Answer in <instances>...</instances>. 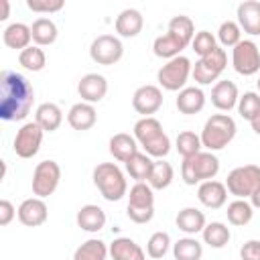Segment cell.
Instances as JSON below:
<instances>
[{
  "instance_id": "17",
  "label": "cell",
  "mask_w": 260,
  "mask_h": 260,
  "mask_svg": "<svg viewBox=\"0 0 260 260\" xmlns=\"http://www.w3.org/2000/svg\"><path fill=\"white\" fill-rule=\"evenodd\" d=\"M238 100H240L238 85L230 79H219L211 89V104L221 112H230L232 108H236Z\"/></svg>"
},
{
  "instance_id": "15",
  "label": "cell",
  "mask_w": 260,
  "mask_h": 260,
  "mask_svg": "<svg viewBox=\"0 0 260 260\" xmlns=\"http://www.w3.org/2000/svg\"><path fill=\"white\" fill-rule=\"evenodd\" d=\"M77 91H79V95H81L83 102H87V104H98V102H102V100L106 98V93H108V81H106V77L100 75V73H87V75H83V77L79 79Z\"/></svg>"
},
{
  "instance_id": "34",
  "label": "cell",
  "mask_w": 260,
  "mask_h": 260,
  "mask_svg": "<svg viewBox=\"0 0 260 260\" xmlns=\"http://www.w3.org/2000/svg\"><path fill=\"white\" fill-rule=\"evenodd\" d=\"M225 215H228V221H230L232 225H246V223L252 221L254 207H252V203L246 201V199H236V201H232V203L228 205Z\"/></svg>"
},
{
  "instance_id": "33",
  "label": "cell",
  "mask_w": 260,
  "mask_h": 260,
  "mask_svg": "<svg viewBox=\"0 0 260 260\" xmlns=\"http://www.w3.org/2000/svg\"><path fill=\"white\" fill-rule=\"evenodd\" d=\"M201 234H203V242H205L207 246H211V248H223V246L230 242V238H232L230 228H228L225 223H221V221H211V223H207Z\"/></svg>"
},
{
  "instance_id": "27",
  "label": "cell",
  "mask_w": 260,
  "mask_h": 260,
  "mask_svg": "<svg viewBox=\"0 0 260 260\" xmlns=\"http://www.w3.org/2000/svg\"><path fill=\"white\" fill-rule=\"evenodd\" d=\"M177 228L189 236H195L199 232H203V228L207 225L205 223V215L203 211H199L197 207H185L177 213Z\"/></svg>"
},
{
  "instance_id": "4",
  "label": "cell",
  "mask_w": 260,
  "mask_h": 260,
  "mask_svg": "<svg viewBox=\"0 0 260 260\" xmlns=\"http://www.w3.org/2000/svg\"><path fill=\"white\" fill-rule=\"evenodd\" d=\"M93 185L106 201H120L128 189L124 173L114 162H100L93 169Z\"/></svg>"
},
{
  "instance_id": "10",
  "label": "cell",
  "mask_w": 260,
  "mask_h": 260,
  "mask_svg": "<svg viewBox=\"0 0 260 260\" xmlns=\"http://www.w3.org/2000/svg\"><path fill=\"white\" fill-rule=\"evenodd\" d=\"M232 65L240 75H254L260 69V47L244 39L232 49Z\"/></svg>"
},
{
  "instance_id": "9",
  "label": "cell",
  "mask_w": 260,
  "mask_h": 260,
  "mask_svg": "<svg viewBox=\"0 0 260 260\" xmlns=\"http://www.w3.org/2000/svg\"><path fill=\"white\" fill-rule=\"evenodd\" d=\"M61 181V167L55 160H41L32 173V193L41 199L55 193Z\"/></svg>"
},
{
  "instance_id": "19",
  "label": "cell",
  "mask_w": 260,
  "mask_h": 260,
  "mask_svg": "<svg viewBox=\"0 0 260 260\" xmlns=\"http://www.w3.org/2000/svg\"><path fill=\"white\" fill-rule=\"evenodd\" d=\"M67 122L73 130H89L93 128V124L98 122V112L93 108V104H87V102H79V104H73L67 112Z\"/></svg>"
},
{
  "instance_id": "6",
  "label": "cell",
  "mask_w": 260,
  "mask_h": 260,
  "mask_svg": "<svg viewBox=\"0 0 260 260\" xmlns=\"http://www.w3.org/2000/svg\"><path fill=\"white\" fill-rule=\"evenodd\" d=\"M225 189H228V193H232L236 199L252 197V195L260 189V167H258V165L236 167L234 171L228 173Z\"/></svg>"
},
{
  "instance_id": "50",
  "label": "cell",
  "mask_w": 260,
  "mask_h": 260,
  "mask_svg": "<svg viewBox=\"0 0 260 260\" xmlns=\"http://www.w3.org/2000/svg\"><path fill=\"white\" fill-rule=\"evenodd\" d=\"M250 203H252V207H256V209H260V189L250 197Z\"/></svg>"
},
{
  "instance_id": "39",
  "label": "cell",
  "mask_w": 260,
  "mask_h": 260,
  "mask_svg": "<svg viewBox=\"0 0 260 260\" xmlns=\"http://www.w3.org/2000/svg\"><path fill=\"white\" fill-rule=\"evenodd\" d=\"M167 30H171V32H175L177 37H181L185 43H189L191 45V41H193V37H195V24H193V20L189 18V16H185V14H179V16H173L171 20H169V28Z\"/></svg>"
},
{
  "instance_id": "28",
  "label": "cell",
  "mask_w": 260,
  "mask_h": 260,
  "mask_svg": "<svg viewBox=\"0 0 260 260\" xmlns=\"http://www.w3.org/2000/svg\"><path fill=\"white\" fill-rule=\"evenodd\" d=\"M110 256L114 260H146L144 250L130 238H116L110 244Z\"/></svg>"
},
{
  "instance_id": "29",
  "label": "cell",
  "mask_w": 260,
  "mask_h": 260,
  "mask_svg": "<svg viewBox=\"0 0 260 260\" xmlns=\"http://www.w3.org/2000/svg\"><path fill=\"white\" fill-rule=\"evenodd\" d=\"M30 32H32V41L37 47H47L57 41V24L47 16L37 18L30 26Z\"/></svg>"
},
{
  "instance_id": "23",
  "label": "cell",
  "mask_w": 260,
  "mask_h": 260,
  "mask_svg": "<svg viewBox=\"0 0 260 260\" xmlns=\"http://www.w3.org/2000/svg\"><path fill=\"white\" fill-rule=\"evenodd\" d=\"M177 110L181 114H199L205 106V93L199 89V87H183L177 95Z\"/></svg>"
},
{
  "instance_id": "51",
  "label": "cell",
  "mask_w": 260,
  "mask_h": 260,
  "mask_svg": "<svg viewBox=\"0 0 260 260\" xmlns=\"http://www.w3.org/2000/svg\"><path fill=\"white\" fill-rule=\"evenodd\" d=\"M258 93H260V79H258Z\"/></svg>"
},
{
  "instance_id": "32",
  "label": "cell",
  "mask_w": 260,
  "mask_h": 260,
  "mask_svg": "<svg viewBox=\"0 0 260 260\" xmlns=\"http://www.w3.org/2000/svg\"><path fill=\"white\" fill-rule=\"evenodd\" d=\"M110 248L106 246V242L91 238L87 242H83L81 246H77V250L73 252V260H106Z\"/></svg>"
},
{
  "instance_id": "41",
  "label": "cell",
  "mask_w": 260,
  "mask_h": 260,
  "mask_svg": "<svg viewBox=\"0 0 260 260\" xmlns=\"http://www.w3.org/2000/svg\"><path fill=\"white\" fill-rule=\"evenodd\" d=\"M169 246H171V236L167 232H154L146 242V254L150 258H162L169 252Z\"/></svg>"
},
{
  "instance_id": "18",
  "label": "cell",
  "mask_w": 260,
  "mask_h": 260,
  "mask_svg": "<svg viewBox=\"0 0 260 260\" xmlns=\"http://www.w3.org/2000/svg\"><path fill=\"white\" fill-rule=\"evenodd\" d=\"M197 199H199L205 207H209V209H219V207H223L225 201H228L225 183H219V181H215V179L201 183L199 189H197Z\"/></svg>"
},
{
  "instance_id": "1",
  "label": "cell",
  "mask_w": 260,
  "mask_h": 260,
  "mask_svg": "<svg viewBox=\"0 0 260 260\" xmlns=\"http://www.w3.org/2000/svg\"><path fill=\"white\" fill-rule=\"evenodd\" d=\"M2 93H0V118L4 122L24 120L35 104V89L30 81L16 71L4 69L0 75Z\"/></svg>"
},
{
  "instance_id": "16",
  "label": "cell",
  "mask_w": 260,
  "mask_h": 260,
  "mask_svg": "<svg viewBox=\"0 0 260 260\" xmlns=\"http://www.w3.org/2000/svg\"><path fill=\"white\" fill-rule=\"evenodd\" d=\"M238 24L244 32L256 37L260 35V2L258 0H244L238 4L236 10Z\"/></svg>"
},
{
  "instance_id": "8",
  "label": "cell",
  "mask_w": 260,
  "mask_h": 260,
  "mask_svg": "<svg viewBox=\"0 0 260 260\" xmlns=\"http://www.w3.org/2000/svg\"><path fill=\"white\" fill-rule=\"evenodd\" d=\"M228 67V55L223 49H215L213 53L205 55V57H199V61L193 65V79L201 85H209L211 81L217 83V77L223 73V69Z\"/></svg>"
},
{
  "instance_id": "2",
  "label": "cell",
  "mask_w": 260,
  "mask_h": 260,
  "mask_svg": "<svg viewBox=\"0 0 260 260\" xmlns=\"http://www.w3.org/2000/svg\"><path fill=\"white\" fill-rule=\"evenodd\" d=\"M134 138L136 142H140V146L146 150L148 156L162 158L171 150V140L162 130V124L152 116L140 118L134 124Z\"/></svg>"
},
{
  "instance_id": "31",
  "label": "cell",
  "mask_w": 260,
  "mask_h": 260,
  "mask_svg": "<svg viewBox=\"0 0 260 260\" xmlns=\"http://www.w3.org/2000/svg\"><path fill=\"white\" fill-rule=\"evenodd\" d=\"M128 207L132 209H154V195L148 183H136L128 193Z\"/></svg>"
},
{
  "instance_id": "38",
  "label": "cell",
  "mask_w": 260,
  "mask_h": 260,
  "mask_svg": "<svg viewBox=\"0 0 260 260\" xmlns=\"http://www.w3.org/2000/svg\"><path fill=\"white\" fill-rule=\"evenodd\" d=\"M201 136H197L195 132L191 130H183L179 132L177 136V152L183 156V158H189L197 152H201Z\"/></svg>"
},
{
  "instance_id": "11",
  "label": "cell",
  "mask_w": 260,
  "mask_h": 260,
  "mask_svg": "<svg viewBox=\"0 0 260 260\" xmlns=\"http://www.w3.org/2000/svg\"><path fill=\"white\" fill-rule=\"evenodd\" d=\"M43 134H45V130L37 122L22 124L18 128V132H16V136H14V142H12V148H14L16 156H20V158H32L39 152V148H41Z\"/></svg>"
},
{
  "instance_id": "25",
  "label": "cell",
  "mask_w": 260,
  "mask_h": 260,
  "mask_svg": "<svg viewBox=\"0 0 260 260\" xmlns=\"http://www.w3.org/2000/svg\"><path fill=\"white\" fill-rule=\"evenodd\" d=\"M35 122H37L45 132H55V130L61 126V122H63V112H61V108H59L57 104L45 102V104H41V106L37 108V112H35Z\"/></svg>"
},
{
  "instance_id": "14",
  "label": "cell",
  "mask_w": 260,
  "mask_h": 260,
  "mask_svg": "<svg viewBox=\"0 0 260 260\" xmlns=\"http://www.w3.org/2000/svg\"><path fill=\"white\" fill-rule=\"evenodd\" d=\"M16 215L20 219L22 225H28V228H37V225H43L49 217V207L47 203L41 199V197H28L24 199L18 209H16Z\"/></svg>"
},
{
  "instance_id": "40",
  "label": "cell",
  "mask_w": 260,
  "mask_h": 260,
  "mask_svg": "<svg viewBox=\"0 0 260 260\" xmlns=\"http://www.w3.org/2000/svg\"><path fill=\"white\" fill-rule=\"evenodd\" d=\"M217 39L223 47H236L240 41H242V28L238 22L234 20H225L219 24L217 28Z\"/></svg>"
},
{
  "instance_id": "44",
  "label": "cell",
  "mask_w": 260,
  "mask_h": 260,
  "mask_svg": "<svg viewBox=\"0 0 260 260\" xmlns=\"http://www.w3.org/2000/svg\"><path fill=\"white\" fill-rule=\"evenodd\" d=\"M26 6L32 12H57L63 8V0H26Z\"/></svg>"
},
{
  "instance_id": "22",
  "label": "cell",
  "mask_w": 260,
  "mask_h": 260,
  "mask_svg": "<svg viewBox=\"0 0 260 260\" xmlns=\"http://www.w3.org/2000/svg\"><path fill=\"white\" fill-rule=\"evenodd\" d=\"M2 41L10 49L24 51L26 47H30V41H32L30 26H26L24 22H12L2 30Z\"/></svg>"
},
{
  "instance_id": "43",
  "label": "cell",
  "mask_w": 260,
  "mask_h": 260,
  "mask_svg": "<svg viewBox=\"0 0 260 260\" xmlns=\"http://www.w3.org/2000/svg\"><path fill=\"white\" fill-rule=\"evenodd\" d=\"M191 47L199 57H205V55H209L217 49V43H215V37L209 30H199V32H195V37L191 41Z\"/></svg>"
},
{
  "instance_id": "20",
  "label": "cell",
  "mask_w": 260,
  "mask_h": 260,
  "mask_svg": "<svg viewBox=\"0 0 260 260\" xmlns=\"http://www.w3.org/2000/svg\"><path fill=\"white\" fill-rule=\"evenodd\" d=\"M187 45H189V43H185L181 37H177L175 32L167 30L165 35H160V37L154 39V43H152V51H154L156 57H160V59H169V61H171V59L179 57L181 51H183Z\"/></svg>"
},
{
  "instance_id": "3",
  "label": "cell",
  "mask_w": 260,
  "mask_h": 260,
  "mask_svg": "<svg viewBox=\"0 0 260 260\" xmlns=\"http://www.w3.org/2000/svg\"><path fill=\"white\" fill-rule=\"evenodd\" d=\"M236 122L232 116L228 114H213L211 118H207L203 130H201V144L213 152V150H221L225 148L234 136H236Z\"/></svg>"
},
{
  "instance_id": "42",
  "label": "cell",
  "mask_w": 260,
  "mask_h": 260,
  "mask_svg": "<svg viewBox=\"0 0 260 260\" xmlns=\"http://www.w3.org/2000/svg\"><path fill=\"white\" fill-rule=\"evenodd\" d=\"M238 112H240L242 118L252 120L260 112V93L246 91L244 95H240V100H238Z\"/></svg>"
},
{
  "instance_id": "35",
  "label": "cell",
  "mask_w": 260,
  "mask_h": 260,
  "mask_svg": "<svg viewBox=\"0 0 260 260\" xmlns=\"http://www.w3.org/2000/svg\"><path fill=\"white\" fill-rule=\"evenodd\" d=\"M173 175H175V171H173L171 162H167V160L160 158V160H154L152 173H150V177H148L146 183L152 189H167L173 183Z\"/></svg>"
},
{
  "instance_id": "30",
  "label": "cell",
  "mask_w": 260,
  "mask_h": 260,
  "mask_svg": "<svg viewBox=\"0 0 260 260\" xmlns=\"http://www.w3.org/2000/svg\"><path fill=\"white\" fill-rule=\"evenodd\" d=\"M124 165H126L128 175H130L136 183H144V181H148V177H150V173H152L154 160H150V156H148L146 152H136V154L130 156Z\"/></svg>"
},
{
  "instance_id": "46",
  "label": "cell",
  "mask_w": 260,
  "mask_h": 260,
  "mask_svg": "<svg viewBox=\"0 0 260 260\" xmlns=\"http://www.w3.org/2000/svg\"><path fill=\"white\" fill-rule=\"evenodd\" d=\"M126 213L134 223H148L154 217V209H132V207H126Z\"/></svg>"
},
{
  "instance_id": "49",
  "label": "cell",
  "mask_w": 260,
  "mask_h": 260,
  "mask_svg": "<svg viewBox=\"0 0 260 260\" xmlns=\"http://www.w3.org/2000/svg\"><path fill=\"white\" fill-rule=\"evenodd\" d=\"M8 12H10V4H8V0H2V14H0V20H6V18H8Z\"/></svg>"
},
{
  "instance_id": "24",
  "label": "cell",
  "mask_w": 260,
  "mask_h": 260,
  "mask_svg": "<svg viewBox=\"0 0 260 260\" xmlns=\"http://www.w3.org/2000/svg\"><path fill=\"white\" fill-rule=\"evenodd\" d=\"M77 225L85 232H100L104 225H106V213L100 205H93V203H87L83 205L79 211H77Z\"/></svg>"
},
{
  "instance_id": "37",
  "label": "cell",
  "mask_w": 260,
  "mask_h": 260,
  "mask_svg": "<svg viewBox=\"0 0 260 260\" xmlns=\"http://www.w3.org/2000/svg\"><path fill=\"white\" fill-rule=\"evenodd\" d=\"M18 63L28 71H41L47 65V55L41 47L30 45V47H26L24 51L18 53Z\"/></svg>"
},
{
  "instance_id": "12",
  "label": "cell",
  "mask_w": 260,
  "mask_h": 260,
  "mask_svg": "<svg viewBox=\"0 0 260 260\" xmlns=\"http://www.w3.org/2000/svg\"><path fill=\"white\" fill-rule=\"evenodd\" d=\"M122 55H124V45L114 35H100L93 39L89 47V57L98 65H114L122 59Z\"/></svg>"
},
{
  "instance_id": "45",
  "label": "cell",
  "mask_w": 260,
  "mask_h": 260,
  "mask_svg": "<svg viewBox=\"0 0 260 260\" xmlns=\"http://www.w3.org/2000/svg\"><path fill=\"white\" fill-rule=\"evenodd\" d=\"M242 260H260V240H248L240 250Z\"/></svg>"
},
{
  "instance_id": "26",
  "label": "cell",
  "mask_w": 260,
  "mask_h": 260,
  "mask_svg": "<svg viewBox=\"0 0 260 260\" xmlns=\"http://www.w3.org/2000/svg\"><path fill=\"white\" fill-rule=\"evenodd\" d=\"M110 154L120 160V162H126L130 156H134L138 152V144H136V138L126 134V132H118L110 138Z\"/></svg>"
},
{
  "instance_id": "5",
  "label": "cell",
  "mask_w": 260,
  "mask_h": 260,
  "mask_svg": "<svg viewBox=\"0 0 260 260\" xmlns=\"http://www.w3.org/2000/svg\"><path fill=\"white\" fill-rule=\"evenodd\" d=\"M219 173V158L213 152H197L189 158H183L181 165V177L187 185H201L205 181H211Z\"/></svg>"
},
{
  "instance_id": "36",
  "label": "cell",
  "mask_w": 260,
  "mask_h": 260,
  "mask_svg": "<svg viewBox=\"0 0 260 260\" xmlns=\"http://www.w3.org/2000/svg\"><path fill=\"white\" fill-rule=\"evenodd\" d=\"M173 256L175 260H201L203 246L195 238H181L173 246Z\"/></svg>"
},
{
  "instance_id": "48",
  "label": "cell",
  "mask_w": 260,
  "mask_h": 260,
  "mask_svg": "<svg viewBox=\"0 0 260 260\" xmlns=\"http://www.w3.org/2000/svg\"><path fill=\"white\" fill-rule=\"evenodd\" d=\"M250 126H252V130H254V132L260 136V112H258V114H256V116L250 120Z\"/></svg>"
},
{
  "instance_id": "13",
  "label": "cell",
  "mask_w": 260,
  "mask_h": 260,
  "mask_svg": "<svg viewBox=\"0 0 260 260\" xmlns=\"http://www.w3.org/2000/svg\"><path fill=\"white\" fill-rule=\"evenodd\" d=\"M162 106V91L156 85H140L132 95V108L142 114V118L152 116Z\"/></svg>"
},
{
  "instance_id": "47",
  "label": "cell",
  "mask_w": 260,
  "mask_h": 260,
  "mask_svg": "<svg viewBox=\"0 0 260 260\" xmlns=\"http://www.w3.org/2000/svg\"><path fill=\"white\" fill-rule=\"evenodd\" d=\"M16 215V209L14 205L8 201V199H2L0 201V225H8Z\"/></svg>"
},
{
  "instance_id": "7",
  "label": "cell",
  "mask_w": 260,
  "mask_h": 260,
  "mask_svg": "<svg viewBox=\"0 0 260 260\" xmlns=\"http://www.w3.org/2000/svg\"><path fill=\"white\" fill-rule=\"evenodd\" d=\"M191 71H193L191 61H189L187 57L179 55V57L167 61V63L158 69L156 79H158V83H160L162 89H167V91H179V89L185 87V83H187Z\"/></svg>"
},
{
  "instance_id": "21",
  "label": "cell",
  "mask_w": 260,
  "mask_h": 260,
  "mask_svg": "<svg viewBox=\"0 0 260 260\" xmlns=\"http://www.w3.org/2000/svg\"><path fill=\"white\" fill-rule=\"evenodd\" d=\"M142 26H144V18L136 8H126L116 16V32L124 39L136 37L142 30Z\"/></svg>"
}]
</instances>
